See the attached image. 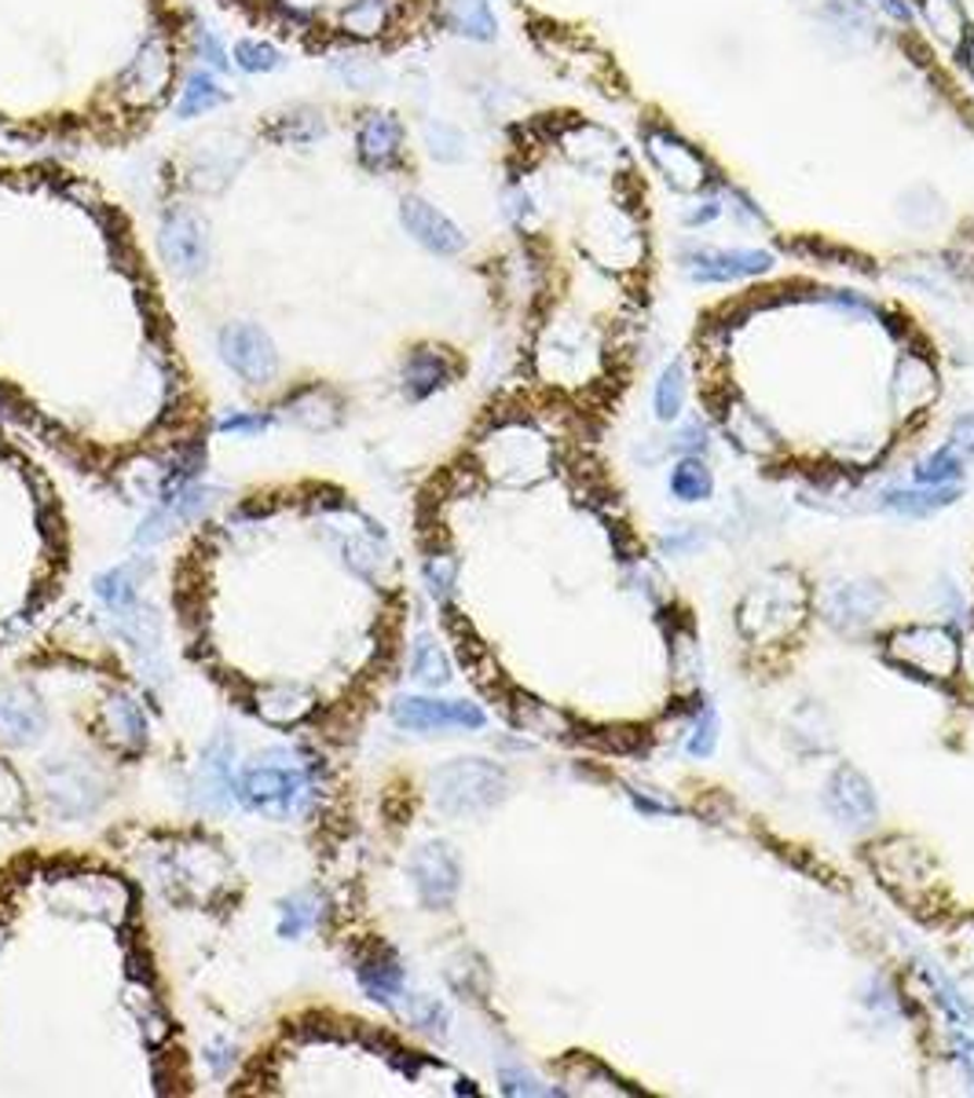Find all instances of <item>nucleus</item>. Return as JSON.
Returning <instances> with one entry per match:
<instances>
[{
    "mask_svg": "<svg viewBox=\"0 0 974 1098\" xmlns=\"http://www.w3.org/2000/svg\"><path fill=\"white\" fill-rule=\"evenodd\" d=\"M506 773L495 762L484 758H458L436 769L433 777V802L447 817H473L506 799Z\"/></svg>",
    "mask_w": 974,
    "mask_h": 1098,
    "instance_id": "nucleus-1",
    "label": "nucleus"
},
{
    "mask_svg": "<svg viewBox=\"0 0 974 1098\" xmlns=\"http://www.w3.org/2000/svg\"><path fill=\"white\" fill-rule=\"evenodd\" d=\"M235 794L246 810L264 817H294L308 805V777L300 769H249L235 784Z\"/></svg>",
    "mask_w": 974,
    "mask_h": 1098,
    "instance_id": "nucleus-2",
    "label": "nucleus"
},
{
    "mask_svg": "<svg viewBox=\"0 0 974 1098\" xmlns=\"http://www.w3.org/2000/svg\"><path fill=\"white\" fill-rule=\"evenodd\" d=\"M645 155L652 165H656V173L675 190H681V195H692V190H700L711 180L707 161L664 125L645 128Z\"/></svg>",
    "mask_w": 974,
    "mask_h": 1098,
    "instance_id": "nucleus-3",
    "label": "nucleus"
},
{
    "mask_svg": "<svg viewBox=\"0 0 974 1098\" xmlns=\"http://www.w3.org/2000/svg\"><path fill=\"white\" fill-rule=\"evenodd\" d=\"M220 356L238 378L257 381V385L271 381L279 370V351L257 322H231L220 330Z\"/></svg>",
    "mask_w": 974,
    "mask_h": 1098,
    "instance_id": "nucleus-4",
    "label": "nucleus"
},
{
    "mask_svg": "<svg viewBox=\"0 0 974 1098\" xmlns=\"http://www.w3.org/2000/svg\"><path fill=\"white\" fill-rule=\"evenodd\" d=\"M396 725L410 732L433 729H484V711L469 700H433V696H399L393 703Z\"/></svg>",
    "mask_w": 974,
    "mask_h": 1098,
    "instance_id": "nucleus-5",
    "label": "nucleus"
},
{
    "mask_svg": "<svg viewBox=\"0 0 974 1098\" xmlns=\"http://www.w3.org/2000/svg\"><path fill=\"white\" fill-rule=\"evenodd\" d=\"M890 656L898 663H905L909 670L930 674V678H949V674L957 670V638L934 627L901 630L898 638H893Z\"/></svg>",
    "mask_w": 974,
    "mask_h": 1098,
    "instance_id": "nucleus-6",
    "label": "nucleus"
},
{
    "mask_svg": "<svg viewBox=\"0 0 974 1098\" xmlns=\"http://www.w3.org/2000/svg\"><path fill=\"white\" fill-rule=\"evenodd\" d=\"M407 872L418 886V898L426 904L444 909V904L455 901L461 872H458V861H455V853H451V846H444V842L421 846L415 858H410Z\"/></svg>",
    "mask_w": 974,
    "mask_h": 1098,
    "instance_id": "nucleus-7",
    "label": "nucleus"
},
{
    "mask_svg": "<svg viewBox=\"0 0 974 1098\" xmlns=\"http://www.w3.org/2000/svg\"><path fill=\"white\" fill-rule=\"evenodd\" d=\"M825 802L836 813V821H842L847 828H865V824L879 817L876 791H872L865 773H858L853 765H839L831 773L825 784Z\"/></svg>",
    "mask_w": 974,
    "mask_h": 1098,
    "instance_id": "nucleus-8",
    "label": "nucleus"
},
{
    "mask_svg": "<svg viewBox=\"0 0 974 1098\" xmlns=\"http://www.w3.org/2000/svg\"><path fill=\"white\" fill-rule=\"evenodd\" d=\"M773 257L762 249H696L686 254V271L692 282H737L751 275H766Z\"/></svg>",
    "mask_w": 974,
    "mask_h": 1098,
    "instance_id": "nucleus-9",
    "label": "nucleus"
},
{
    "mask_svg": "<svg viewBox=\"0 0 974 1098\" xmlns=\"http://www.w3.org/2000/svg\"><path fill=\"white\" fill-rule=\"evenodd\" d=\"M399 220H404L407 235H415V242L429 249V254H440V257H455L466 249V235L458 231V224L440 213L436 206L421 198H404L399 206Z\"/></svg>",
    "mask_w": 974,
    "mask_h": 1098,
    "instance_id": "nucleus-10",
    "label": "nucleus"
},
{
    "mask_svg": "<svg viewBox=\"0 0 974 1098\" xmlns=\"http://www.w3.org/2000/svg\"><path fill=\"white\" fill-rule=\"evenodd\" d=\"M162 254L180 275H198V271H206V235H202V227H198V220L184 213V209L165 217Z\"/></svg>",
    "mask_w": 974,
    "mask_h": 1098,
    "instance_id": "nucleus-11",
    "label": "nucleus"
},
{
    "mask_svg": "<svg viewBox=\"0 0 974 1098\" xmlns=\"http://www.w3.org/2000/svg\"><path fill=\"white\" fill-rule=\"evenodd\" d=\"M41 732H45V707L34 692L26 689L0 692V743L23 748V743H34Z\"/></svg>",
    "mask_w": 974,
    "mask_h": 1098,
    "instance_id": "nucleus-12",
    "label": "nucleus"
},
{
    "mask_svg": "<svg viewBox=\"0 0 974 1098\" xmlns=\"http://www.w3.org/2000/svg\"><path fill=\"white\" fill-rule=\"evenodd\" d=\"M359 158L370 169H389L396 165L399 147H404V125L393 114H367V121L359 125Z\"/></svg>",
    "mask_w": 974,
    "mask_h": 1098,
    "instance_id": "nucleus-13",
    "label": "nucleus"
},
{
    "mask_svg": "<svg viewBox=\"0 0 974 1098\" xmlns=\"http://www.w3.org/2000/svg\"><path fill=\"white\" fill-rule=\"evenodd\" d=\"M879 604H883V593L876 587H868V582H850V587H839L831 593L825 612L839 630H858L876 619Z\"/></svg>",
    "mask_w": 974,
    "mask_h": 1098,
    "instance_id": "nucleus-14",
    "label": "nucleus"
},
{
    "mask_svg": "<svg viewBox=\"0 0 974 1098\" xmlns=\"http://www.w3.org/2000/svg\"><path fill=\"white\" fill-rule=\"evenodd\" d=\"M960 498L957 483H920V488H898L883 495V506L905 517H930V513L952 506Z\"/></svg>",
    "mask_w": 974,
    "mask_h": 1098,
    "instance_id": "nucleus-15",
    "label": "nucleus"
},
{
    "mask_svg": "<svg viewBox=\"0 0 974 1098\" xmlns=\"http://www.w3.org/2000/svg\"><path fill=\"white\" fill-rule=\"evenodd\" d=\"M356 978L374 1000L389 1003V1000H396V996H404V966H399L393 952H370L367 960H359Z\"/></svg>",
    "mask_w": 974,
    "mask_h": 1098,
    "instance_id": "nucleus-16",
    "label": "nucleus"
},
{
    "mask_svg": "<svg viewBox=\"0 0 974 1098\" xmlns=\"http://www.w3.org/2000/svg\"><path fill=\"white\" fill-rule=\"evenodd\" d=\"M447 378H451V362L440 356V351H429V348L415 351L404 367V388H407L410 399L433 396L436 388L447 385Z\"/></svg>",
    "mask_w": 974,
    "mask_h": 1098,
    "instance_id": "nucleus-17",
    "label": "nucleus"
},
{
    "mask_svg": "<svg viewBox=\"0 0 974 1098\" xmlns=\"http://www.w3.org/2000/svg\"><path fill=\"white\" fill-rule=\"evenodd\" d=\"M444 23L455 29V34L469 37V40H491L498 29L488 0H447Z\"/></svg>",
    "mask_w": 974,
    "mask_h": 1098,
    "instance_id": "nucleus-18",
    "label": "nucleus"
},
{
    "mask_svg": "<svg viewBox=\"0 0 974 1098\" xmlns=\"http://www.w3.org/2000/svg\"><path fill=\"white\" fill-rule=\"evenodd\" d=\"M136 571H139V564H122V568L96 579V597L103 601L118 619L128 616L136 604Z\"/></svg>",
    "mask_w": 974,
    "mask_h": 1098,
    "instance_id": "nucleus-19",
    "label": "nucleus"
},
{
    "mask_svg": "<svg viewBox=\"0 0 974 1098\" xmlns=\"http://www.w3.org/2000/svg\"><path fill=\"white\" fill-rule=\"evenodd\" d=\"M652 407H656L659 421H675L686 407V362L675 359L659 370L656 388H652Z\"/></svg>",
    "mask_w": 974,
    "mask_h": 1098,
    "instance_id": "nucleus-20",
    "label": "nucleus"
},
{
    "mask_svg": "<svg viewBox=\"0 0 974 1098\" xmlns=\"http://www.w3.org/2000/svg\"><path fill=\"white\" fill-rule=\"evenodd\" d=\"M410 674H415L421 684H429V689H440V684L451 681V663L444 656V649H440L429 633H421L415 641V649H410Z\"/></svg>",
    "mask_w": 974,
    "mask_h": 1098,
    "instance_id": "nucleus-21",
    "label": "nucleus"
},
{
    "mask_svg": "<svg viewBox=\"0 0 974 1098\" xmlns=\"http://www.w3.org/2000/svg\"><path fill=\"white\" fill-rule=\"evenodd\" d=\"M670 491L681 502H704L715 491V480H711V469L700 458H681L670 472Z\"/></svg>",
    "mask_w": 974,
    "mask_h": 1098,
    "instance_id": "nucleus-22",
    "label": "nucleus"
},
{
    "mask_svg": "<svg viewBox=\"0 0 974 1098\" xmlns=\"http://www.w3.org/2000/svg\"><path fill=\"white\" fill-rule=\"evenodd\" d=\"M923 18L930 23V29L938 34L946 45L957 52V48L963 45V37H967V29H963V12L957 8V0H923Z\"/></svg>",
    "mask_w": 974,
    "mask_h": 1098,
    "instance_id": "nucleus-23",
    "label": "nucleus"
},
{
    "mask_svg": "<svg viewBox=\"0 0 974 1098\" xmlns=\"http://www.w3.org/2000/svg\"><path fill=\"white\" fill-rule=\"evenodd\" d=\"M165 74H169V52H165V45L162 40H150V45H144V52H139V59L133 66H128V74L125 81L128 85H139V88H162L165 85Z\"/></svg>",
    "mask_w": 974,
    "mask_h": 1098,
    "instance_id": "nucleus-24",
    "label": "nucleus"
},
{
    "mask_svg": "<svg viewBox=\"0 0 974 1098\" xmlns=\"http://www.w3.org/2000/svg\"><path fill=\"white\" fill-rule=\"evenodd\" d=\"M224 99H227V92H224V88H220L209 74H190V77H187L184 96H180V103H176V114H180V118L206 114V110L220 107V103H224Z\"/></svg>",
    "mask_w": 974,
    "mask_h": 1098,
    "instance_id": "nucleus-25",
    "label": "nucleus"
},
{
    "mask_svg": "<svg viewBox=\"0 0 974 1098\" xmlns=\"http://www.w3.org/2000/svg\"><path fill=\"white\" fill-rule=\"evenodd\" d=\"M107 718H110V725H114L118 737H122V740L128 743V748H144V740H147V718H144V711H139L133 700H128V696L110 700Z\"/></svg>",
    "mask_w": 974,
    "mask_h": 1098,
    "instance_id": "nucleus-26",
    "label": "nucleus"
},
{
    "mask_svg": "<svg viewBox=\"0 0 974 1098\" xmlns=\"http://www.w3.org/2000/svg\"><path fill=\"white\" fill-rule=\"evenodd\" d=\"M323 133H326V125L316 110H294V114H283L275 121V128H271V136L289 139V144H311V139H319Z\"/></svg>",
    "mask_w": 974,
    "mask_h": 1098,
    "instance_id": "nucleus-27",
    "label": "nucleus"
},
{
    "mask_svg": "<svg viewBox=\"0 0 974 1098\" xmlns=\"http://www.w3.org/2000/svg\"><path fill=\"white\" fill-rule=\"evenodd\" d=\"M385 18H389V0H356L353 8H345L341 23L359 37H374V34H381Z\"/></svg>",
    "mask_w": 974,
    "mask_h": 1098,
    "instance_id": "nucleus-28",
    "label": "nucleus"
},
{
    "mask_svg": "<svg viewBox=\"0 0 974 1098\" xmlns=\"http://www.w3.org/2000/svg\"><path fill=\"white\" fill-rule=\"evenodd\" d=\"M960 472H963V455L952 443H946V447L934 451V455L916 469V480L920 483H952V480H960Z\"/></svg>",
    "mask_w": 974,
    "mask_h": 1098,
    "instance_id": "nucleus-29",
    "label": "nucleus"
},
{
    "mask_svg": "<svg viewBox=\"0 0 974 1098\" xmlns=\"http://www.w3.org/2000/svg\"><path fill=\"white\" fill-rule=\"evenodd\" d=\"M426 144H429V150H433L436 161H461L466 158V136H461L455 125H447V121H429Z\"/></svg>",
    "mask_w": 974,
    "mask_h": 1098,
    "instance_id": "nucleus-30",
    "label": "nucleus"
},
{
    "mask_svg": "<svg viewBox=\"0 0 974 1098\" xmlns=\"http://www.w3.org/2000/svg\"><path fill=\"white\" fill-rule=\"evenodd\" d=\"M235 63L243 66L246 74H268V70H275L283 63V55H279V48L268 45V40H238Z\"/></svg>",
    "mask_w": 974,
    "mask_h": 1098,
    "instance_id": "nucleus-31",
    "label": "nucleus"
},
{
    "mask_svg": "<svg viewBox=\"0 0 974 1098\" xmlns=\"http://www.w3.org/2000/svg\"><path fill=\"white\" fill-rule=\"evenodd\" d=\"M825 15L839 29H847V34H872V29H876V23H872V15H868V8L858 4V0H828Z\"/></svg>",
    "mask_w": 974,
    "mask_h": 1098,
    "instance_id": "nucleus-32",
    "label": "nucleus"
},
{
    "mask_svg": "<svg viewBox=\"0 0 974 1098\" xmlns=\"http://www.w3.org/2000/svg\"><path fill=\"white\" fill-rule=\"evenodd\" d=\"M217 498H220L217 488H187L176 491V498H169V506H173V517L180 520H198L217 506Z\"/></svg>",
    "mask_w": 974,
    "mask_h": 1098,
    "instance_id": "nucleus-33",
    "label": "nucleus"
},
{
    "mask_svg": "<svg viewBox=\"0 0 974 1098\" xmlns=\"http://www.w3.org/2000/svg\"><path fill=\"white\" fill-rule=\"evenodd\" d=\"M404 1014L418 1025V1029H429V1033H444L447 1029V1011L436 1000H429V996H407V1000H404Z\"/></svg>",
    "mask_w": 974,
    "mask_h": 1098,
    "instance_id": "nucleus-34",
    "label": "nucleus"
},
{
    "mask_svg": "<svg viewBox=\"0 0 974 1098\" xmlns=\"http://www.w3.org/2000/svg\"><path fill=\"white\" fill-rule=\"evenodd\" d=\"M311 923H316V901L300 893V898H289V901L283 904V920H279V934H283V938H300V934H305Z\"/></svg>",
    "mask_w": 974,
    "mask_h": 1098,
    "instance_id": "nucleus-35",
    "label": "nucleus"
},
{
    "mask_svg": "<svg viewBox=\"0 0 974 1098\" xmlns=\"http://www.w3.org/2000/svg\"><path fill=\"white\" fill-rule=\"evenodd\" d=\"M455 576H458V564L451 557H429L426 560V587L436 601H447L451 593H455Z\"/></svg>",
    "mask_w": 974,
    "mask_h": 1098,
    "instance_id": "nucleus-36",
    "label": "nucleus"
},
{
    "mask_svg": "<svg viewBox=\"0 0 974 1098\" xmlns=\"http://www.w3.org/2000/svg\"><path fill=\"white\" fill-rule=\"evenodd\" d=\"M689 754H696V758H711L718 748V714L715 711H704L700 714V721H696V729H692V737H689Z\"/></svg>",
    "mask_w": 974,
    "mask_h": 1098,
    "instance_id": "nucleus-37",
    "label": "nucleus"
},
{
    "mask_svg": "<svg viewBox=\"0 0 974 1098\" xmlns=\"http://www.w3.org/2000/svg\"><path fill=\"white\" fill-rule=\"evenodd\" d=\"M334 70L348 81V85H356V88L374 85V81L381 77V70L370 63V59H363V55H341V59H334Z\"/></svg>",
    "mask_w": 974,
    "mask_h": 1098,
    "instance_id": "nucleus-38",
    "label": "nucleus"
},
{
    "mask_svg": "<svg viewBox=\"0 0 974 1098\" xmlns=\"http://www.w3.org/2000/svg\"><path fill=\"white\" fill-rule=\"evenodd\" d=\"M498 1076H502V1091H506V1095H550L546 1087L535 1081V1076L520 1073V1070H514V1065H506V1070H502Z\"/></svg>",
    "mask_w": 974,
    "mask_h": 1098,
    "instance_id": "nucleus-39",
    "label": "nucleus"
},
{
    "mask_svg": "<svg viewBox=\"0 0 974 1098\" xmlns=\"http://www.w3.org/2000/svg\"><path fill=\"white\" fill-rule=\"evenodd\" d=\"M704 447H707V432L700 421H689V425L675 436V451H681V455H700Z\"/></svg>",
    "mask_w": 974,
    "mask_h": 1098,
    "instance_id": "nucleus-40",
    "label": "nucleus"
},
{
    "mask_svg": "<svg viewBox=\"0 0 974 1098\" xmlns=\"http://www.w3.org/2000/svg\"><path fill=\"white\" fill-rule=\"evenodd\" d=\"M949 443L960 451L963 458L974 455V415H963V418H957V425H952V440H949Z\"/></svg>",
    "mask_w": 974,
    "mask_h": 1098,
    "instance_id": "nucleus-41",
    "label": "nucleus"
},
{
    "mask_svg": "<svg viewBox=\"0 0 974 1098\" xmlns=\"http://www.w3.org/2000/svg\"><path fill=\"white\" fill-rule=\"evenodd\" d=\"M260 429H268V418H246V415H235V418H224L220 421V432H260Z\"/></svg>",
    "mask_w": 974,
    "mask_h": 1098,
    "instance_id": "nucleus-42",
    "label": "nucleus"
},
{
    "mask_svg": "<svg viewBox=\"0 0 974 1098\" xmlns=\"http://www.w3.org/2000/svg\"><path fill=\"white\" fill-rule=\"evenodd\" d=\"M718 217H722V201L718 198H707V201H700L696 213H686V224L689 227H704V224H711V220H718Z\"/></svg>",
    "mask_w": 974,
    "mask_h": 1098,
    "instance_id": "nucleus-43",
    "label": "nucleus"
},
{
    "mask_svg": "<svg viewBox=\"0 0 974 1098\" xmlns=\"http://www.w3.org/2000/svg\"><path fill=\"white\" fill-rule=\"evenodd\" d=\"M198 45H202V55H206L209 63H213L217 70H227V55H224V48H220V40H217L213 34H209V29H202V34H198Z\"/></svg>",
    "mask_w": 974,
    "mask_h": 1098,
    "instance_id": "nucleus-44",
    "label": "nucleus"
},
{
    "mask_svg": "<svg viewBox=\"0 0 974 1098\" xmlns=\"http://www.w3.org/2000/svg\"><path fill=\"white\" fill-rule=\"evenodd\" d=\"M876 4H879L890 18H898V23H909V18H912V12H909L905 0H876Z\"/></svg>",
    "mask_w": 974,
    "mask_h": 1098,
    "instance_id": "nucleus-45",
    "label": "nucleus"
},
{
    "mask_svg": "<svg viewBox=\"0 0 974 1098\" xmlns=\"http://www.w3.org/2000/svg\"><path fill=\"white\" fill-rule=\"evenodd\" d=\"M528 209H531V198L520 195V190H514V195H509V217L520 220V213H528Z\"/></svg>",
    "mask_w": 974,
    "mask_h": 1098,
    "instance_id": "nucleus-46",
    "label": "nucleus"
},
{
    "mask_svg": "<svg viewBox=\"0 0 974 1098\" xmlns=\"http://www.w3.org/2000/svg\"><path fill=\"white\" fill-rule=\"evenodd\" d=\"M960 1062H963V1070H967V1076L974 1081V1044H960Z\"/></svg>",
    "mask_w": 974,
    "mask_h": 1098,
    "instance_id": "nucleus-47",
    "label": "nucleus"
},
{
    "mask_svg": "<svg viewBox=\"0 0 974 1098\" xmlns=\"http://www.w3.org/2000/svg\"><path fill=\"white\" fill-rule=\"evenodd\" d=\"M960 52H963V63H967V70H971V74H974V34H967V37H963Z\"/></svg>",
    "mask_w": 974,
    "mask_h": 1098,
    "instance_id": "nucleus-48",
    "label": "nucleus"
}]
</instances>
